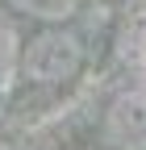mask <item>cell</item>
<instances>
[{
  "label": "cell",
  "instance_id": "obj_1",
  "mask_svg": "<svg viewBox=\"0 0 146 150\" xmlns=\"http://www.w3.org/2000/svg\"><path fill=\"white\" fill-rule=\"evenodd\" d=\"M96 63V46L79 17L71 21H29L17 50V92L25 100L59 104L75 92Z\"/></svg>",
  "mask_w": 146,
  "mask_h": 150
},
{
  "label": "cell",
  "instance_id": "obj_2",
  "mask_svg": "<svg viewBox=\"0 0 146 150\" xmlns=\"http://www.w3.org/2000/svg\"><path fill=\"white\" fill-rule=\"evenodd\" d=\"M104 125H108V134L121 146L142 142L146 138V92H125V96H117L108 104V112H104Z\"/></svg>",
  "mask_w": 146,
  "mask_h": 150
},
{
  "label": "cell",
  "instance_id": "obj_3",
  "mask_svg": "<svg viewBox=\"0 0 146 150\" xmlns=\"http://www.w3.org/2000/svg\"><path fill=\"white\" fill-rule=\"evenodd\" d=\"M13 13H21L25 21H71L79 17L88 0H4Z\"/></svg>",
  "mask_w": 146,
  "mask_h": 150
}]
</instances>
